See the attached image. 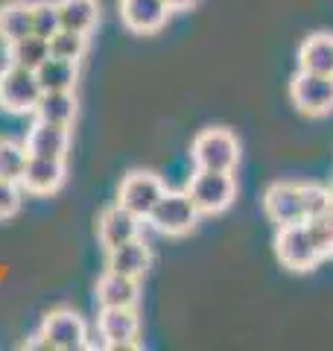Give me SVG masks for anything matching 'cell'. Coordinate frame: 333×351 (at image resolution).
I'll return each mask as SVG.
<instances>
[{
  "label": "cell",
  "mask_w": 333,
  "mask_h": 351,
  "mask_svg": "<svg viewBox=\"0 0 333 351\" xmlns=\"http://www.w3.org/2000/svg\"><path fill=\"white\" fill-rule=\"evenodd\" d=\"M187 196L193 199L199 214H222L237 199V179L225 170H196L187 182Z\"/></svg>",
  "instance_id": "cell-2"
},
{
  "label": "cell",
  "mask_w": 333,
  "mask_h": 351,
  "mask_svg": "<svg viewBox=\"0 0 333 351\" xmlns=\"http://www.w3.org/2000/svg\"><path fill=\"white\" fill-rule=\"evenodd\" d=\"M56 9H59V21H62L64 29L91 36L99 24V3L97 0H56Z\"/></svg>",
  "instance_id": "cell-19"
},
{
  "label": "cell",
  "mask_w": 333,
  "mask_h": 351,
  "mask_svg": "<svg viewBox=\"0 0 333 351\" xmlns=\"http://www.w3.org/2000/svg\"><path fill=\"white\" fill-rule=\"evenodd\" d=\"M24 147L29 156H44V158H64L71 152V126L62 123H47V120H36L29 126Z\"/></svg>",
  "instance_id": "cell-14"
},
{
  "label": "cell",
  "mask_w": 333,
  "mask_h": 351,
  "mask_svg": "<svg viewBox=\"0 0 333 351\" xmlns=\"http://www.w3.org/2000/svg\"><path fill=\"white\" fill-rule=\"evenodd\" d=\"M330 199H333V184H330Z\"/></svg>",
  "instance_id": "cell-30"
},
{
  "label": "cell",
  "mask_w": 333,
  "mask_h": 351,
  "mask_svg": "<svg viewBox=\"0 0 333 351\" xmlns=\"http://www.w3.org/2000/svg\"><path fill=\"white\" fill-rule=\"evenodd\" d=\"M164 182L158 173L152 170H132L123 176L120 182V191H117V205H123L126 211H132L135 217L147 219L149 211L155 208V202L164 196Z\"/></svg>",
  "instance_id": "cell-9"
},
{
  "label": "cell",
  "mask_w": 333,
  "mask_h": 351,
  "mask_svg": "<svg viewBox=\"0 0 333 351\" xmlns=\"http://www.w3.org/2000/svg\"><path fill=\"white\" fill-rule=\"evenodd\" d=\"M85 53H88V36H85V32H73V29H64L62 27L50 38V56H56V59L79 62Z\"/></svg>",
  "instance_id": "cell-24"
},
{
  "label": "cell",
  "mask_w": 333,
  "mask_h": 351,
  "mask_svg": "<svg viewBox=\"0 0 333 351\" xmlns=\"http://www.w3.org/2000/svg\"><path fill=\"white\" fill-rule=\"evenodd\" d=\"M64 179H68V164H64V158L29 156L18 184L29 196H53L64 184Z\"/></svg>",
  "instance_id": "cell-10"
},
{
  "label": "cell",
  "mask_w": 333,
  "mask_h": 351,
  "mask_svg": "<svg viewBox=\"0 0 333 351\" xmlns=\"http://www.w3.org/2000/svg\"><path fill=\"white\" fill-rule=\"evenodd\" d=\"M76 108H79V103H76L73 91H44L32 114H36V120H47V123L73 126Z\"/></svg>",
  "instance_id": "cell-21"
},
{
  "label": "cell",
  "mask_w": 333,
  "mask_h": 351,
  "mask_svg": "<svg viewBox=\"0 0 333 351\" xmlns=\"http://www.w3.org/2000/svg\"><path fill=\"white\" fill-rule=\"evenodd\" d=\"M166 18H170V6L164 0H120V21L135 36L158 32Z\"/></svg>",
  "instance_id": "cell-13"
},
{
  "label": "cell",
  "mask_w": 333,
  "mask_h": 351,
  "mask_svg": "<svg viewBox=\"0 0 333 351\" xmlns=\"http://www.w3.org/2000/svg\"><path fill=\"white\" fill-rule=\"evenodd\" d=\"M275 252H278V261L293 272H307L321 261L319 249L313 243V234H310V228H307V219L290 223V226H278Z\"/></svg>",
  "instance_id": "cell-6"
},
{
  "label": "cell",
  "mask_w": 333,
  "mask_h": 351,
  "mask_svg": "<svg viewBox=\"0 0 333 351\" xmlns=\"http://www.w3.org/2000/svg\"><path fill=\"white\" fill-rule=\"evenodd\" d=\"M190 158L196 170H225L234 173L240 164V144L231 129L210 126L202 129L190 144Z\"/></svg>",
  "instance_id": "cell-3"
},
{
  "label": "cell",
  "mask_w": 333,
  "mask_h": 351,
  "mask_svg": "<svg viewBox=\"0 0 333 351\" xmlns=\"http://www.w3.org/2000/svg\"><path fill=\"white\" fill-rule=\"evenodd\" d=\"M290 100L307 117H325L333 112V76L298 71L290 82Z\"/></svg>",
  "instance_id": "cell-8"
},
{
  "label": "cell",
  "mask_w": 333,
  "mask_h": 351,
  "mask_svg": "<svg viewBox=\"0 0 333 351\" xmlns=\"http://www.w3.org/2000/svg\"><path fill=\"white\" fill-rule=\"evenodd\" d=\"M59 29H62V21H59L56 0H32V32L50 41Z\"/></svg>",
  "instance_id": "cell-25"
},
{
  "label": "cell",
  "mask_w": 333,
  "mask_h": 351,
  "mask_svg": "<svg viewBox=\"0 0 333 351\" xmlns=\"http://www.w3.org/2000/svg\"><path fill=\"white\" fill-rule=\"evenodd\" d=\"M27 348H44V351H82L91 348L88 339V322L71 307H56L41 319L38 334L32 337Z\"/></svg>",
  "instance_id": "cell-1"
},
{
  "label": "cell",
  "mask_w": 333,
  "mask_h": 351,
  "mask_svg": "<svg viewBox=\"0 0 333 351\" xmlns=\"http://www.w3.org/2000/svg\"><path fill=\"white\" fill-rule=\"evenodd\" d=\"M330 211H333V205H330Z\"/></svg>",
  "instance_id": "cell-31"
},
{
  "label": "cell",
  "mask_w": 333,
  "mask_h": 351,
  "mask_svg": "<svg viewBox=\"0 0 333 351\" xmlns=\"http://www.w3.org/2000/svg\"><path fill=\"white\" fill-rule=\"evenodd\" d=\"M36 76L41 91H73L76 82H79V62L47 56L36 71Z\"/></svg>",
  "instance_id": "cell-18"
},
{
  "label": "cell",
  "mask_w": 333,
  "mask_h": 351,
  "mask_svg": "<svg viewBox=\"0 0 333 351\" xmlns=\"http://www.w3.org/2000/svg\"><path fill=\"white\" fill-rule=\"evenodd\" d=\"M298 71L333 76V32H316L298 50Z\"/></svg>",
  "instance_id": "cell-17"
},
{
  "label": "cell",
  "mask_w": 333,
  "mask_h": 351,
  "mask_svg": "<svg viewBox=\"0 0 333 351\" xmlns=\"http://www.w3.org/2000/svg\"><path fill=\"white\" fill-rule=\"evenodd\" d=\"M21 205H24V188L18 182L0 179V223L12 219L21 211Z\"/></svg>",
  "instance_id": "cell-28"
},
{
  "label": "cell",
  "mask_w": 333,
  "mask_h": 351,
  "mask_svg": "<svg viewBox=\"0 0 333 351\" xmlns=\"http://www.w3.org/2000/svg\"><path fill=\"white\" fill-rule=\"evenodd\" d=\"M41 85L36 71L6 64L0 71V108L9 114H32L41 100Z\"/></svg>",
  "instance_id": "cell-5"
},
{
  "label": "cell",
  "mask_w": 333,
  "mask_h": 351,
  "mask_svg": "<svg viewBox=\"0 0 333 351\" xmlns=\"http://www.w3.org/2000/svg\"><path fill=\"white\" fill-rule=\"evenodd\" d=\"M147 223L164 237H184L199 223V211L187 191H164V196L149 211Z\"/></svg>",
  "instance_id": "cell-4"
},
{
  "label": "cell",
  "mask_w": 333,
  "mask_h": 351,
  "mask_svg": "<svg viewBox=\"0 0 333 351\" xmlns=\"http://www.w3.org/2000/svg\"><path fill=\"white\" fill-rule=\"evenodd\" d=\"M149 267H152V249L143 237H132L114 249H106V269L108 272L140 281Z\"/></svg>",
  "instance_id": "cell-12"
},
{
  "label": "cell",
  "mask_w": 333,
  "mask_h": 351,
  "mask_svg": "<svg viewBox=\"0 0 333 351\" xmlns=\"http://www.w3.org/2000/svg\"><path fill=\"white\" fill-rule=\"evenodd\" d=\"M263 211L278 226H290L304 219V202H301V184L293 182H275L263 193Z\"/></svg>",
  "instance_id": "cell-11"
},
{
  "label": "cell",
  "mask_w": 333,
  "mask_h": 351,
  "mask_svg": "<svg viewBox=\"0 0 333 351\" xmlns=\"http://www.w3.org/2000/svg\"><path fill=\"white\" fill-rule=\"evenodd\" d=\"M32 32V3L29 0H9L0 6V41L12 44Z\"/></svg>",
  "instance_id": "cell-20"
},
{
  "label": "cell",
  "mask_w": 333,
  "mask_h": 351,
  "mask_svg": "<svg viewBox=\"0 0 333 351\" xmlns=\"http://www.w3.org/2000/svg\"><path fill=\"white\" fill-rule=\"evenodd\" d=\"M301 202H304V219L325 214L333 205L330 188H321V184H301Z\"/></svg>",
  "instance_id": "cell-27"
},
{
  "label": "cell",
  "mask_w": 333,
  "mask_h": 351,
  "mask_svg": "<svg viewBox=\"0 0 333 351\" xmlns=\"http://www.w3.org/2000/svg\"><path fill=\"white\" fill-rule=\"evenodd\" d=\"M307 228H310V234H313V243L319 249L321 261L333 258V211H325L313 219H307Z\"/></svg>",
  "instance_id": "cell-26"
},
{
  "label": "cell",
  "mask_w": 333,
  "mask_h": 351,
  "mask_svg": "<svg viewBox=\"0 0 333 351\" xmlns=\"http://www.w3.org/2000/svg\"><path fill=\"white\" fill-rule=\"evenodd\" d=\"M47 56H50V41L36 36V32L6 44V64H18V68H27V71H38Z\"/></svg>",
  "instance_id": "cell-22"
},
{
  "label": "cell",
  "mask_w": 333,
  "mask_h": 351,
  "mask_svg": "<svg viewBox=\"0 0 333 351\" xmlns=\"http://www.w3.org/2000/svg\"><path fill=\"white\" fill-rule=\"evenodd\" d=\"M166 6H170V12H184V9H193L199 0H164Z\"/></svg>",
  "instance_id": "cell-29"
},
{
  "label": "cell",
  "mask_w": 333,
  "mask_h": 351,
  "mask_svg": "<svg viewBox=\"0 0 333 351\" xmlns=\"http://www.w3.org/2000/svg\"><path fill=\"white\" fill-rule=\"evenodd\" d=\"M140 223L143 219L126 211L123 205H108L97 219V237L103 249H114L120 243H126L132 237H140Z\"/></svg>",
  "instance_id": "cell-15"
},
{
  "label": "cell",
  "mask_w": 333,
  "mask_h": 351,
  "mask_svg": "<svg viewBox=\"0 0 333 351\" xmlns=\"http://www.w3.org/2000/svg\"><path fill=\"white\" fill-rule=\"evenodd\" d=\"M97 334L99 346L111 351L138 348L140 337V316L138 307H99L97 316Z\"/></svg>",
  "instance_id": "cell-7"
},
{
  "label": "cell",
  "mask_w": 333,
  "mask_h": 351,
  "mask_svg": "<svg viewBox=\"0 0 333 351\" xmlns=\"http://www.w3.org/2000/svg\"><path fill=\"white\" fill-rule=\"evenodd\" d=\"M94 299L99 307H138L140 299V281L117 276V272H103L97 278Z\"/></svg>",
  "instance_id": "cell-16"
},
{
  "label": "cell",
  "mask_w": 333,
  "mask_h": 351,
  "mask_svg": "<svg viewBox=\"0 0 333 351\" xmlns=\"http://www.w3.org/2000/svg\"><path fill=\"white\" fill-rule=\"evenodd\" d=\"M27 158H29V152L24 147V141L0 138V179L18 182L27 167Z\"/></svg>",
  "instance_id": "cell-23"
}]
</instances>
